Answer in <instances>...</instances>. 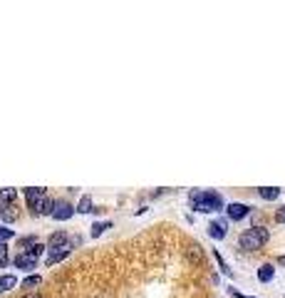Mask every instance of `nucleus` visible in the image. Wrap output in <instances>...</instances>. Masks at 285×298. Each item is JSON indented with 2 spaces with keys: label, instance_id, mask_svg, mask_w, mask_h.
<instances>
[{
  "label": "nucleus",
  "instance_id": "6",
  "mask_svg": "<svg viewBox=\"0 0 285 298\" xmlns=\"http://www.w3.org/2000/svg\"><path fill=\"white\" fill-rule=\"evenodd\" d=\"M72 214H75V209H72L67 201H55L52 216H55L57 221H67V219H72Z\"/></svg>",
  "mask_w": 285,
  "mask_h": 298
},
{
  "label": "nucleus",
  "instance_id": "3",
  "mask_svg": "<svg viewBox=\"0 0 285 298\" xmlns=\"http://www.w3.org/2000/svg\"><path fill=\"white\" fill-rule=\"evenodd\" d=\"M42 251H45V246H42V244H35L30 248H20L15 253V266L23 268V271H32L37 266V261H40V253Z\"/></svg>",
  "mask_w": 285,
  "mask_h": 298
},
{
  "label": "nucleus",
  "instance_id": "25",
  "mask_svg": "<svg viewBox=\"0 0 285 298\" xmlns=\"http://www.w3.org/2000/svg\"><path fill=\"white\" fill-rule=\"evenodd\" d=\"M278 264H283V266H285V256H280V259H278Z\"/></svg>",
  "mask_w": 285,
  "mask_h": 298
},
{
  "label": "nucleus",
  "instance_id": "15",
  "mask_svg": "<svg viewBox=\"0 0 285 298\" xmlns=\"http://www.w3.org/2000/svg\"><path fill=\"white\" fill-rule=\"evenodd\" d=\"M77 211H79V214H90V211H92V197H82L79 204H77Z\"/></svg>",
  "mask_w": 285,
  "mask_h": 298
},
{
  "label": "nucleus",
  "instance_id": "7",
  "mask_svg": "<svg viewBox=\"0 0 285 298\" xmlns=\"http://www.w3.org/2000/svg\"><path fill=\"white\" fill-rule=\"evenodd\" d=\"M52 209H55V201L50 197H42L30 211H32V214H37V216H45V214H52Z\"/></svg>",
  "mask_w": 285,
  "mask_h": 298
},
{
  "label": "nucleus",
  "instance_id": "24",
  "mask_svg": "<svg viewBox=\"0 0 285 298\" xmlns=\"http://www.w3.org/2000/svg\"><path fill=\"white\" fill-rule=\"evenodd\" d=\"M23 298H42V296H37V293H28V296H23Z\"/></svg>",
  "mask_w": 285,
  "mask_h": 298
},
{
  "label": "nucleus",
  "instance_id": "14",
  "mask_svg": "<svg viewBox=\"0 0 285 298\" xmlns=\"http://www.w3.org/2000/svg\"><path fill=\"white\" fill-rule=\"evenodd\" d=\"M17 201V191L15 189H0V204H13Z\"/></svg>",
  "mask_w": 285,
  "mask_h": 298
},
{
  "label": "nucleus",
  "instance_id": "21",
  "mask_svg": "<svg viewBox=\"0 0 285 298\" xmlns=\"http://www.w3.org/2000/svg\"><path fill=\"white\" fill-rule=\"evenodd\" d=\"M37 241H35V236H25V239H20V248H30V246H35Z\"/></svg>",
  "mask_w": 285,
  "mask_h": 298
},
{
  "label": "nucleus",
  "instance_id": "22",
  "mask_svg": "<svg viewBox=\"0 0 285 298\" xmlns=\"http://www.w3.org/2000/svg\"><path fill=\"white\" fill-rule=\"evenodd\" d=\"M275 221H278V224H285V206H283V209H278V214H275Z\"/></svg>",
  "mask_w": 285,
  "mask_h": 298
},
{
  "label": "nucleus",
  "instance_id": "1",
  "mask_svg": "<svg viewBox=\"0 0 285 298\" xmlns=\"http://www.w3.org/2000/svg\"><path fill=\"white\" fill-rule=\"evenodd\" d=\"M268 239H270V231L266 226H253V229L240 233L238 246L243 248V251H258V248H263V246L268 244Z\"/></svg>",
  "mask_w": 285,
  "mask_h": 298
},
{
  "label": "nucleus",
  "instance_id": "18",
  "mask_svg": "<svg viewBox=\"0 0 285 298\" xmlns=\"http://www.w3.org/2000/svg\"><path fill=\"white\" fill-rule=\"evenodd\" d=\"M112 226V221H99V224H95L92 226V236H102V233Z\"/></svg>",
  "mask_w": 285,
  "mask_h": 298
},
{
  "label": "nucleus",
  "instance_id": "4",
  "mask_svg": "<svg viewBox=\"0 0 285 298\" xmlns=\"http://www.w3.org/2000/svg\"><path fill=\"white\" fill-rule=\"evenodd\" d=\"M72 253V244H67V246H48V266H55V264H60L62 259H67Z\"/></svg>",
  "mask_w": 285,
  "mask_h": 298
},
{
  "label": "nucleus",
  "instance_id": "17",
  "mask_svg": "<svg viewBox=\"0 0 285 298\" xmlns=\"http://www.w3.org/2000/svg\"><path fill=\"white\" fill-rule=\"evenodd\" d=\"M10 264V256H8V246L5 241H0V268H5Z\"/></svg>",
  "mask_w": 285,
  "mask_h": 298
},
{
  "label": "nucleus",
  "instance_id": "20",
  "mask_svg": "<svg viewBox=\"0 0 285 298\" xmlns=\"http://www.w3.org/2000/svg\"><path fill=\"white\" fill-rule=\"evenodd\" d=\"M213 256H216V261H218V266H221V271L226 273V276H231V268L226 266V261L221 259V253H218V251H213Z\"/></svg>",
  "mask_w": 285,
  "mask_h": 298
},
{
  "label": "nucleus",
  "instance_id": "5",
  "mask_svg": "<svg viewBox=\"0 0 285 298\" xmlns=\"http://www.w3.org/2000/svg\"><path fill=\"white\" fill-rule=\"evenodd\" d=\"M226 211H228V219H231V221H240V219H246V216L251 214V206L233 201V204H228V206H226Z\"/></svg>",
  "mask_w": 285,
  "mask_h": 298
},
{
  "label": "nucleus",
  "instance_id": "19",
  "mask_svg": "<svg viewBox=\"0 0 285 298\" xmlns=\"http://www.w3.org/2000/svg\"><path fill=\"white\" fill-rule=\"evenodd\" d=\"M13 236H15V231L0 224V241H8V239H13Z\"/></svg>",
  "mask_w": 285,
  "mask_h": 298
},
{
  "label": "nucleus",
  "instance_id": "9",
  "mask_svg": "<svg viewBox=\"0 0 285 298\" xmlns=\"http://www.w3.org/2000/svg\"><path fill=\"white\" fill-rule=\"evenodd\" d=\"M208 236L216 239V241H221L226 236V221H211L208 224Z\"/></svg>",
  "mask_w": 285,
  "mask_h": 298
},
{
  "label": "nucleus",
  "instance_id": "2",
  "mask_svg": "<svg viewBox=\"0 0 285 298\" xmlns=\"http://www.w3.org/2000/svg\"><path fill=\"white\" fill-rule=\"evenodd\" d=\"M191 206L196 211L208 214V211H221L223 209V199H221V194H216V191H193L191 194Z\"/></svg>",
  "mask_w": 285,
  "mask_h": 298
},
{
  "label": "nucleus",
  "instance_id": "11",
  "mask_svg": "<svg viewBox=\"0 0 285 298\" xmlns=\"http://www.w3.org/2000/svg\"><path fill=\"white\" fill-rule=\"evenodd\" d=\"M17 286V279L13 273H5V276H0V293H8Z\"/></svg>",
  "mask_w": 285,
  "mask_h": 298
},
{
  "label": "nucleus",
  "instance_id": "10",
  "mask_svg": "<svg viewBox=\"0 0 285 298\" xmlns=\"http://www.w3.org/2000/svg\"><path fill=\"white\" fill-rule=\"evenodd\" d=\"M0 216H3V221H15L17 219V201L0 204Z\"/></svg>",
  "mask_w": 285,
  "mask_h": 298
},
{
  "label": "nucleus",
  "instance_id": "8",
  "mask_svg": "<svg viewBox=\"0 0 285 298\" xmlns=\"http://www.w3.org/2000/svg\"><path fill=\"white\" fill-rule=\"evenodd\" d=\"M25 197H28V206L32 209L42 197H48V194H45V189H42V186H28L25 189Z\"/></svg>",
  "mask_w": 285,
  "mask_h": 298
},
{
  "label": "nucleus",
  "instance_id": "13",
  "mask_svg": "<svg viewBox=\"0 0 285 298\" xmlns=\"http://www.w3.org/2000/svg\"><path fill=\"white\" fill-rule=\"evenodd\" d=\"M258 194L266 199V201H273V199L280 197V189H275V186H263V189H258Z\"/></svg>",
  "mask_w": 285,
  "mask_h": 298
},
{
  "label": "nucleus",
  "instance_id": "23",
  "mask_svg": "<svg viewBox=\"0 0 285 298\" xmlns=\"http://www.w3.org/2000/svg\"><path fill=\"white\" fill-rule=\"evenodd\" d=\"M228 293H231L233 298H253V296H243V293H238L236 288H228Z\"/></svg>",
  "mask_w": 285,
  "mask_h": 298
},
{
  "label": "nucleus",
  "instance_id": "16",
  "mask_svg": "<svg viewBox=\"0 0 285 298\" xmlns=\"http://www.w3.org/2000/svg\"><path fill=\"white\" fill-rule=\"evenodd\" d=\"M42 283V279H40V276L37 273H32V276H28V279L23 281V288H28V291H32L35 286H40Z\"/></svg>",
  "mask_w": 285,
  "mask_h": 298
},
{
  "label": "nucleus",
  "instance_id": "12",
  "mask_svg": "<svg viewBox=\"0 0 285 298\" xmlns=\"http://www.w3.org/2000/svg\"><path fill=\"white\" fill-rule=\"evenodd\" d=\"M273 276H275V268H273L270 264H263V266L258 268V281H263V283L273 281Z\"/></svg>",
  "mask_w": 285,
  "mask_h": 298
}]
</instances>
